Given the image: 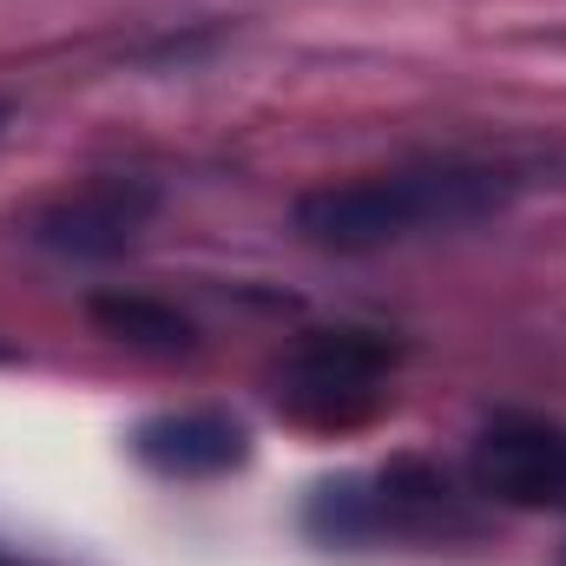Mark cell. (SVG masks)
Listing matches in <instances>:
<instances>
[{
  "mask_svg": "<svg viewBox=\"0 0 566 566\" xmlns=\"http://www.w3.org/2000/svg\"><path fill=\"white\" fill-rule=\"evenodd\" d=\"M521 198L514 165L488 158H428V165H396L343 185H316L296 198V231L323 251H382L409 244L428 231H461L481 218H501Z\"/></svg>",
  "mask_w": 566,
  "mask_h": 566,
  "instance_id": "obj_1",
  "label": "cell"
},
{
  "mask_svg": "<svg viewBox=\"0 0 566 566\" xmlns=\"http://www.w3.org/2000/svg\"><path fill=\"white\" fill-rule=\"evenodd\" d=\"M389 389V343L363 329H323L296 343L277 369V402L283 416L310 428H349L363 422Z\"/></svg>",
  "mask_w": 566,
  "mask_h": 566,
  "instance_id": "obj_2",
  "label": "cell"
},
{
  "mask_svg": "<svg viewBox=\"0 0 566 566\" xmlns=\"http://www.w3.org/2000/svg\"><path fill=\"white\" fill-rule=\"evenodd\" d=\"M474 488L521 514H566V428L541 416H501L474 441Z\"/></svg>",
  "mask_w": 566,
  "mask_h": 566,
  "instance_id": "obj_3",
  "label": "cell"
},
{
  "mask_svg": "<svg viewBox=\"0 0 566 566\" xmlns=\"http://www.w3.org/2000/svg\"><path fill=\"white\" fill-rule=\"evenodd\" d=\"M151 205H158V191L139 178H93L40 218V244H53L66 258H119L151 224Z\"/></svg>",
  "mask_w": 566,
  "mask_h": 566,
  "instance_id": "obj_4",
  "label": "cell"
},
{
  "mask_svg": "<svg viewBox=\"0 0 566 566\" xmlns=\"http://www.w3.org/2000/svg\"><path fill=\"white\" fill-rule=\"evenodd\" d=\"M251 448H244V428L218 409H185V416H158L139 428V461H151L158 474H178V481H205V474H224L238 468Z\"/></svg>",
  "mask_w": 566,
  "mask_h": 566,
  "instance_id": "obj_5",
  "label": "cell"
},
{
  "mask_svg": "<svg viewBox=\"0 0 566 566\" xmlns=\"http://www.w3.org/2000/svg\"><path fill=\"white\" fill-rule=\"evenodd\" d=\"M99 323L119 329V336H133V343H158V349H185V343H191L185 316L151 310V303H139V296H106V303H99Z\"/></svg>",
  "mask_w": 566,
  "mask_h": 566,
  "instance_id": "obj_6",
  "label": "cell"
},
{
  "mask_svg": "<svg viewBox=\"0 0 566 566\" xmlns=\"http://www.w3.org/2000/svg\"><path fill=\"white\" fill-rule=\"evenodd\" d=\"M0 566H27V560H13V554H0Z\"/></svg>",
  "mask_w": 566,
  "mask_h": 566,
  "instance_id": "obj_7",
  "label": "cell"
}]
</instances>
